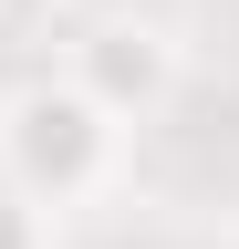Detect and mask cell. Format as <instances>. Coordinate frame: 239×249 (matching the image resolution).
Instances as JSON below:
<instances>
[{"instance_id": "cell-1", "label": "cell", "mask_w": 239, "mask_h": 249, "mask_svg": "<svg viewBox=\"0 0 239 249\" xmlns=\"http://www.w3.org/2000/svg\"><path fill=\"white\" fill-rule=\"evenodd\" d=\"M114 166H125V124H114L73 73H42V83H21L11 104H0V187H11L21 208L63 218L83 197H104Z\"/></svg>"}, {"instance_id": "cell-2", "label": "cell", "mask_w": 239, "mask_h": 249, "mask_svg": "<svg viewBox=\"0 0 239 249\" xmlns=\"http://www.w3.org/2000/svg\"><path fill=\"white\" fill-rule=\"evenodd\" d=\"M73 83L94 93V104L114 124H146V114H166V93H177V31L166 21H94L73 42Z\"/></svg>"}, {"instance_id": "cell-3", "label": "cell", "mask_w": 239, "mask_h": 249, "mask_svg": "<svg viewBox=\"0 0 239 249\" xmlns=\"http://www.w3.org/2000/svg\"><path fill=\"white\" fill-rule=\"evenodd\" d=\"M0 249H52L42 239V208H21L11 187H0Z\"/></svg>"}]
</instances>
